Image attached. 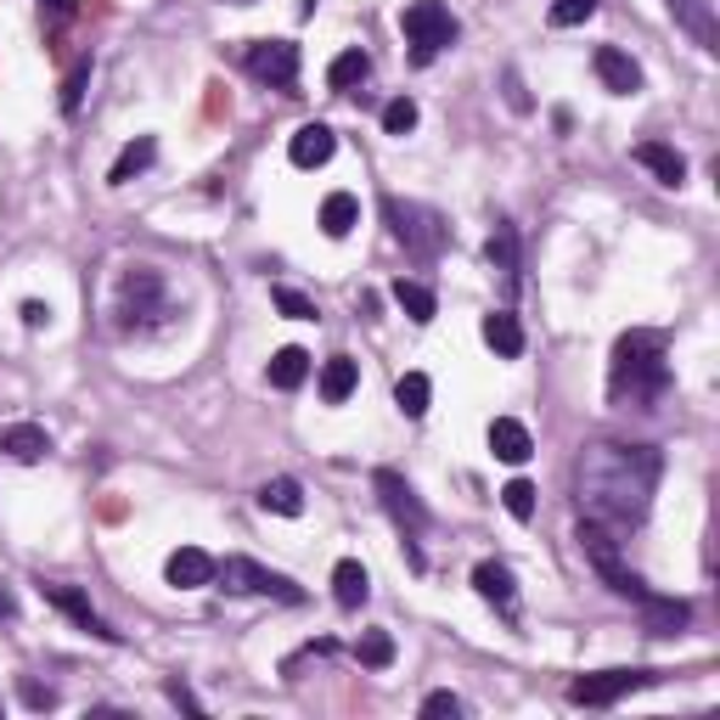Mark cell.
<instances>
[{"label": "cell", "instance_id": "cell-1", "mask_svg": "<svg viewBox=\"0 0 720 720\" xmlns=\"http://www.w3.org/2000/svg\"><path fill=\"white\" fill-rule=\"evenodd\" d=\"M658 473H665V456L653 445H614V440L585 445L574 462V496H580L585 523H603V529L642 523L658 490Z\"/></svg>", "mask_w": 720, "mask_h": 720}, {"label": "cell", "instance_id": "cell-2", "mask_svg": "<svg viewBox=\"0 0 720 720\" xmlns=\"http://www.w3.org/2000/svg\"><path fill=\"white\" fill-rule=\"evenodd\" d=\"M670 389V360L658 332H625L614 343V367H608V394L620 405H653Z\"/></svg>", "mask_w": 720, "mask_h": 720}, {"label": "cell", "instance_id": "cell-3", "mask_svg": "<svg viewBox=\"0 0 720 720\" xmlns=\"http://www.w3.org/2000/svg\"><path fill=\"white\" fill-rule=\"evenodd\" d=\"M383 220H389V236H394V243H400L411 260H434V254H445V243H451L445 214H434L428 203L383 198Z\"/></svg>", "mask_w": 720, "mask_h": 720}, {"label": "cell", "instance_id": "cell-4", "mask_svg": "<svg viewBox=\"0 0 720 720\" xmlns=\"http://www.w3.org/2000/svg\"><path fill=\"white\" fill-rule=\"evenodd\" d=\"M580 552L591 558V569L608 580V591H620V596H631V603H642V596H653L647 591V580L636 574V569H625V558H620V529H603V523H580Z\"/></svg>", "mask_w": 720, "mask_h": 720}, {"label": "cell", "instance_id": "cell-5", "mask_svg": "<svg viewBox=\"0 0 720 720\" xmlns=\"http://www.w3.org/2000/svg\"><path fill=\"white\" fill-rule=\"evenodd\" d=\"M372 485H378V496H383L389 518L405 529V558H411V569H423V552H416V534L428 529V507L416 501V490L405 485V478H400L394 467H378V473H372Z\"/></svg>", "mask_w": 720, "mask_h": 720}, {"label": "cell", "instance_id": "cell-6", "mask_svg": "<svg viewBox=\"0 0 720 720\" xmlns=\"http://www.w3.org/2000/svg\"><path fill=\"white\" fill-rule=\"evenodd\" d=\"M214 580H220V591H236V596H282V603H305V591H298L287 574H276V569H265L254 558L214 563Z\"/></svg>", "mask_w": 720, "mask_h": 720}, {"label": "cell", "instance_id": "cell-7", "mask_svg": "<svg viewBox=\"0 0 720 720\" xmlns=\"http://www.w3.org/2000/svg\"><path fill=\"white\" fill-rule=\"evenodd\" d=\"M400 29H405V40L416 45V63H434V56L456 40V18H451L445 0H411L405 18H400Z\"/></svg>", "mask_w": 720, "mask_h": 720}, {"label": "cell", "instance_id": "cell-8", "mask_svg": "<svg viewBox=\"0 0 720 720\" xmlns=\"http://www.w3.org/2000/svg\"><path fill=\"white\" fill-rule=\"evenodd\" d=\"M665 670H603V676H574L569 681V703L580 709H608L620 703L625 692H642V687H658Z\"/></svg>", "mask_w": 720, "mask_h": 720}, {"label": "cell", "instance_id": "cell-9", "mask_svg": "<svg viewBox=\"0 0 720 720\" xmlns=\"http://www.w3.org/2000/svg\"><path fill=\"white\" fill-rule=\"evenodd\" d=\"M118 316H125V327L163 316V276H158L152 265H136V271L125 276V287H118Z\"/></svg>", "mask_w": 720, "mask_h": 720}, {"label": "cell", "instance_id": "cell-10", "mask_svg": "<svg viewBox=\"0 0 720 720\" xmlns=\"http://www.w3.org/2000/svg\"><path fill=\"white\" fill-rule=\"evenodd\" d=\"M298 45L293 40H254L248 45V74L254 80H265V85H276V91H287L293 80H298Z\"/></svg>", "mask_w": 720, "mask_h": 720}, {"label": "cell", "instance_id": "cell-11", "mask_svg": "<svg viewBox=\"0 0 720 720\" xmlns=\"http://www.w3.org/2000/svg\"><path fill=\"white\" fill-rule=\"evenodd\" d=\"M40 591H45V603H56V608H63L80 631H91V636H102V642H118V631L91 608V596H85L80 585H56V580H51V585H40Z\"/></svg>", "mask_w": 720, "mask_h": 720}, {"label": "cell", "instance_id": "cell-12", "mask_svg": "<svg viewBox=\"0 0 720 720\" xmlns=\"http://www.w3.org/2000/svg\"><path fill=\"white\" fill-rule=\"evenodd\" d=\"M591 68H596V80H603L614 96H636V91H642L636 56H625L620 45H596V51H591Z\"/></svg>", "mask_w": 720, "mask_h": 720}, {"label": "cell", "instance_id": "cell-13", "mask_svg": "<svg viewBox=\"0 0 720 720\" xmlns=\"http://www.w3.org/2000/svg\"><path fill=\"white\" fill-rule=\"evenodd\" d=\"M665 7H670L676 29H687L703 51H720V23H714V7H709V0H665Z\"/></svg>", "mask_w": 720, "mask_h": 720}, {"label": "cell", "instance_id": "cell-14", "mask_svg": "<svg viewBox=\"0 0 720 720\" xmlns=\"http://www.w3.org/2000/svg\"><path fill=\"white\" fill-rule=\"evenodd\" d=\"M636 608H642V631H647V636H676V631L692 620V608L681 603V596H658V591L642 596Z\"/></svg>", "mask_w": 720, "mask_h": 720}, {"label": "cell", "instance_id": "cell-15", "mask_svg": "<svg viewBox=\"0 0 720 720\" xmlns=\"http://www.w3.org/2000/svg\"><path fill=\"white\" fill-rule=\"evenodd\" d=\"M332 152H338V136H332L327 125H298L293 141H287V158H293L298 169H321Z\"/></svg>", "mask_w": 720, "mask_h": 720}, {"label": "cell", "instance_id": "cell-16", "mask_svg": "<svg viewBox=\"0 0 720 720\" xmlns=\"http://www.w3.org/2000/svg\"><path fill=\"white\" fill-rule=\"evenodd\" d=\"M163 574H169V585H174V591H198V585H209V580H214V558H209L203 547H180V552H169Z\"/></svg>", "mask_w": 720, "mask_h": 720}, {"label": "cell", "instance_id": "cell-17", "mask_svg": "<svg viewBox=\"0 0 720 720\" xmlns=\"http://www.w3.org/2000/svg\"><path fill=\"white\" fill-rule=\"evenodd\" d=\"M490 451H496L507 467H523V462L534 456V440H529V428L518 423V416H496V423H490Z\"/></svg>", "mask_w": 720, "mask_h": 720}, {"label": "cell", "instance_id": "cell-18", "mask_svg": "<svg viewBox=\"0 0 720 720\" xmlns=\"http://www.w3.org/2000/svg\"><path fill=\"white\" fill-rule=\"evenodd\" d=\"M636 163L653 169L658 187H681V180H687V158H681L676 147H665V141H642V147H636Z\"/></svg>", "mask_w": 720, "mask_h": 720}, {"label": "cell", "instance_id": "cell-19", "mask_svg": "<svg viewBox=\"0 0 720 720\" xmlns=\"http://www.w3.org/2000/svg\"><path fill=\"white\" fill-rule=\"evenodd\" d=\"M473 585H478V596H485V603H496L501 614H512L518 585H512V569H507V563H478V569H473Z\"/></svg>", "mask_w": 720, "mask_h": 720}, {"label": "cell", "instance_id": "cell-20", "mask_svg": "<svg viewBox=\"0 0 720 720\" xmlns=\"http://www.w3.org/2000/svg\"><path fill=\"white\" fill-rule=\"evenodd\" d=\"M0 451H7L12 462H40L51 451V440H45L40 423H7L0 428Z\"/></svg>", "mask_w": 720, "mask_h": 720}, {"label": "cell", "instance_id": "cell-21", "mask_svg": "<svg viewBox=\"0 0 720 720\" xmlns=\"http://www.w3.org/2000/svg\"><path fill=\"white\" fill-rule=\"evenodd\" d=\"M354 383H360V360L354 354H332L327 367H321V400L327 405H343L354 394Z\"/></svg>", "mask_w": 720, "mask_h": 720}, {"label": "cell", "instance_id": "cell-22", "mask_svg": "<svg viewBox=\"0 0 720 720\" xmlns=\"http://www.w3.org/2000/svg\"><path fill=\"white\" fill-rule=\"evenodd\" d=\"M332 596H338V608H349V614L372 596V580H367V569H360L354 558H343V563L332 569Z\"/></svg>", "mask_w": 720, "mask_h": 720}, {"label": "cell", "instance_id": "cell-23", "mask_svg": "<svg viewBox=\"0 0 720 720\" xmlns=\"http://www.w3.org/2000/svg\"><path fill=\"white\" fill-rule=\"evenodd\" d=\"M152 158H158V141H152V136H136L125 152L113 158V169H107V187H130V180H136V174H141Z\"/></svg>", "mask_w": 720, "mask_h": 720}, {"label": "cell", "instance_id": "cell-24", "mask_svg": "<svg viewBox=\"0 0 720 720\" xmlns=\"http://www.w3.org/2000/svg\"><path fill=\"white\" fill-rule=\"evenodd\" d=\"M485 254H490V265L501 271L507 293H518V236H512V225H507V220H496V231H490Z\"/></svg>", "mask_w": 720, "mask_h": 720}, {"label": "cell", "instance_id": "cell-25", "mask_svg": "<svg viewBox=\"0 0 720 720\" xmlns=\"http://www.w3.org/2000/svg\"><path fill=\"white\" fill-rule=\"evenodd\" d=\"M485 343H490L501 360H518V354H523V327H518V316H512V310H490V316H485Z\"/></svg>", "mask_w": 720, "mask_h": 720}, {"label": "cell", "instance_id": "cell-26", "mask_svg": "<svg viewBox=\"0 0 720 720\" xmlns=\"http://www.w3.org/2000/svg\"><path fill=\"white\" fill-rule=\"evenodd\" d=\"M389 293H394V305H400V310H405V316H411L416 327H428V321L440 316V305H434V293H428L423 282H405V276H400V282H394Z\"/></svg>", "mask_w": 720, "mask_h": 720}, {"label": "cell", "instance_id": "cell-27", "mask_svg": "<svg viewBox=\"0 0 720 720\" xmlns=\"http://www.w3.org/2000/svg\"><path fill=\"white\" fill-rule=\"evenodd\" d=\"M305 378H310V354H305V349H293V343L276 349V360H271V389L287 394V389H298Z\"/></svg>", "mask_w": 720, "mask_h": 720}, {"label": "cell", "instance_id": "cell-28", "mask_svg": "<svg viewBox=\"0 0 720 720\" xmlns=\"http://www.w3.org/2000/svg\"><path fill=\"white\" fill-rule=\"evenodd\" d=\"M367 74H372V56L354 45V51H338V56H332V68H327V85H332V91H354V85L367 80Z\"/></svg>", "mask_w": 720, "mask_h": 720}, {"label": "cell", "instance_id": "cell-29", "mask_svg": "<svg viewBox=\"0 0 720 720\" xmlns=\"http://www.w3.org/2000/svg\"><path fill=\"white\" fill-rule=\"evenodd\" d=\"M428 400H434V383H428L423 372H405V378L394 383V405L411 416V423H416V416H428Z\"/></svg>", "mask_w": 720, "mask_h": 720}, {"label": "cell", "instance_id": "cell-30", "mask_svg": "<svg viewBox=\"0 0 720 720\" xmlns=\"http://www.w3.org/2000/svg\"><path fill=\"white\" fill-rule=\"evenodd\" d=\"M260 507L282 512V518H298L305 512V490H298V478H271V485L260 490Z\"/></svg>", "mask_w": 720, "mask_h": 720}, {"label": "cell", "instance_id": "cell-31", "mask_svg": "<svg viewBox=\"0 0 720 720\" xmlns=\"http://www.w3.org/2000/svg\"><path fill=\"white\" fill-rule=\"evenodd\" d=\"M360 225V203L349 198V192H332L327 203H321V231L327 236H349Z\"/></svg>", "mask_w": 720, "mask_h": 720}, {"label": "cell", "instance_id": "cell-32", "mask_svg": "<svg viewBox=\"0 0 720 720\" xmlns=\"http://www.w3.org/2000/svg\"><path fill=\"white\" fill-rule=\"evenodd\" d=\"M354 658H360L367 670H389V665H394V636H389V631H367V636L354 642Z\"/></svg>", "mask_w": 720, "mask_h": 720}, {"label": "cell", "instance_id": "cell-33", "mask_svg": "<svg viewBox=\"0 0 720 720\" xmlns=\"http://www.w3.org/2000/svg\"><path fill=\"white\" fill-rule=\"evenodd\" d=\"M271 305L282 310V316H293V321H316V298H305V293H298V287H271Z\"/></svg>", "mask_w": 720, "mask_h": 720}, {"label": "cell", "instance_id": "cell-34", "mask_svg": "<svg viewBox=\"0 0 720 720\" xmlns=\"http://www.w3.org/2000/svg\"><path fill=\"white\" fill-rule=\"evenodd\" d=\"M416 118H423V113H416V102H411V96H394V102L383 107V130H389V136H411Z\"/></svg>", "mask_w": 720, "mask_h": 720}, {"label": "cell", "instance_id": "cell-35", "mask_svg": "<svg viewBox=\"0 0 720 720\" xmlns=\"http://www.w3.org/2000/svg\"><path fill=\"white\" fill-rule=\"evenodd\" d=\"M501 507H507L518 523H529V518H534V485H529V478H512V485L501 490Z\"/></svg>", "mask_w": 720, "mask_h": 720}, {"label": "cell", "instance_id": "cell-36", "mask_svg": "<svg viewBox=\"0 0 720 720\" xmlns=\"http://www.w3.org/2000/svg\"><path fill=\"white\" fill-rule=\"evenodd\" d=\"M585 18H596V0H552V12H547L552 29H574Z\"/></svg>", "mask_w": 720, "mask_h": 720}, {"label": "cell", "instance_id": "cell-37", "mask_svg": "<svg viewBox=\"0 0 720 720\" xmlns=\"http://www.w3.org/2000/svg\"><path fill=\"white\" fill-rule=\"evenodd\" d=\"M85 85H91V56H85V63H74V74H68V85H63V113H80Z\"/></svg>", "mask_w": 720, "mask_h": 720}, {"label": "cell", "instance_id": "cell-38", "mask_svg": "<svg viewBox=\"0 0 720 720\" xmlns=\"http://www.w3.org/2000/svg\"><path fill=\"white\" fill-rule=\"evenodd\" d=\"M423 714H462V698H456V692H428V698H423Z\"/></svg>", "mask_w": 720, "mask_h": 720}, {"label": "cell", "instance_id": "cell-39", "mask_svg": "<svg viewBox=\"0 0 720 720\" xmlns=\"http://www.w3.org/2000/svg\"><path fill=\"white\" fill-rule=\"evenodd\" d=\"M169 703H174V709H192V714H203V703L192 698V687H187V681H169Z\"/></svg>", "mask_w": 720, "mask_h": 720}, {"label": "cell", "instance_id": "cell-40", "mask_svg": "<svg viewBox=\"0 0 720 720\" xmlns=\"http://www.w3.org/2000/svg\"><path fill=\"white\" fill-rule=\"evenodd\" d=\"M23 703H29V709H51V703H56V692H51V687H40V681H23Z\"/></svg>", "mask_w": 720, "mask_h": 720}, {"label": "cell", "instance_id": "cell-41", "mask_svg": "<svg viewBox=\"0 0 720 720\" xmlns=\"http://www.w3.org/2000/svg\"><path fill=\"white\" fill-rule=\"evenodd\" d=\"M23 327H51V305H40V298H29V305H23Z\"/></svg>", "mask_w": 720, "mask_h": 720}, {"label": "cell", "instance_id": "cell-42", "mask_svg": "<svg viewBox=\"0 0 720 720\" xmlns=\"http://www.w3.org/2000/svg\"><path fill=\"white\" fill-rule=\"evenodd\" d=\"M507 102H512V113H529V96H523L518 74H507Z\"/></svg>", "mask_w": 720, "mask_h": 720}, {"label": "cell", "instance_id": "cell-43", "mask_svg": "<svg viewBox=\"0 0 720 720\" xmlns=\"http://www.w3.org/2000/svg\"><path fill=\"white\" fill-rule=\"evenodd\" d=\"M40 12H51L56 23H63V18H74V0H40Z\"/></svg>", "mask_w": 720, "mask_h": 720}, {"label": "cell", "instance_id": "cell-44", "mask_svg": "<svg viewBox=\"0 0 720 720\" xmlns=\"http://www.w3.org/2000/svg\"><path fill=\"white\" fill-rule=\"evenodd\" d=\"M0 620H18V596H12V585H0Z\"/></svg>", "mask_w": 720, "mask_h": 720}, {"label": "cell", "instance_id": "cell-45", "mask_svg": "<svg viewBox=\"0 0 720 720\" xmlns=\"http://www.w3.org/2000/svg\"><path fill=\"white\" fill-rule=\"evenodd\" d=\"M236 7H248V0H236Z\"/></svg>", "mask_w": 720, "mask_h": 720}]
</instances>
